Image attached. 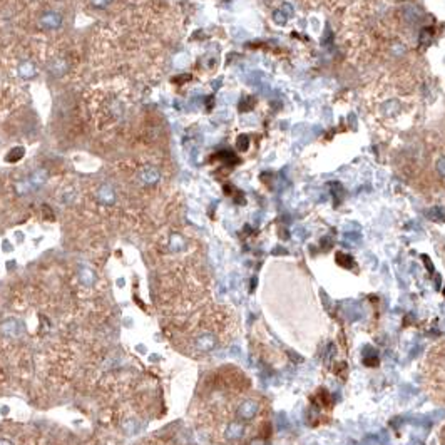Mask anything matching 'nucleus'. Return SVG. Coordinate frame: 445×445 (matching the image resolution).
<instances>
[{"instance_id":"nucleus-10","label":"nucleus","mask_w":445,"mask_h":445,"mask_svg":"<svg viewBox=\"0 0 445 445\" xmlns=\"http://www.w3.org/2000/svg\"><path fill=\"white\" fill-rule=\"evenodd\" d=\"M120 428H123L124 433H128V435H134V433H137V430H139V424H137L136 419H126L123 420V424H120Z\"/></svg>"},{"instance_id":"nucleus-3","label":"nucleus","mask_w":445,"mask_h":445,"mask_svg":"<svg viewBox=\"0 0 445 445\" xmlns=\"http://www.w3.org/2000/svg\"><path fill=\"white\" fill-rule=\"evenodd\" d=\"M218 345V338L216 335L211 332H203L194 338V348L201 353H208V351H213Z\"/></svg>"},{"instance_id":"nucleus-15","label":"nucleus","mask_w":445,"mask_h":445,"mask_svg":"<svg viewBox=\"0 0 445 445\" xmlns=\"http://www.w3.org/2000/svg\"><path fill=\"white\" fill-rule=\"evenodd\" d=\"M250 146V137L248 136H239L238 137V147L239 149H248Z\"/></svg>"},{"instance_id":"nucleus-19","label":"nucleus","mask_w":445,"mask_h":445,"mask_svg":"<svg viewBox=\"0 0 445 445\" xmlns=\"http://www.w3.org/2000/svg\"><path fill=\"white\" fill-rule=\"evenodd\" d=\"M0 445H14V442L9 440V438H0Z\"/></svg>"},{"instance_id":"nucleus-2","label":"nucleus","mask_w":445,"mask_h":445,"mask_svg":"<svg viewBox=\"0 0 445 445\" xmlns=\"http://www.w3.org/2000/svg\"><path fill=\"white\" fill-rule=\"evenodd\" d=\"M260 412V405H258L256 400L253 398H246L238 405V410H236V415L241 422H250L258 415Z\"/></svg>"},{"instance_id":"nucleus-8","label":"nucleus","mask_w":445,"mask_h":445,"mask_svg":"<svg viewBox=\"0 0 445 445\" xmlns=\"http://www.w3.org/2000/svg\"><path fill=\"white\" fill-rule=\"evenodd\" d=\"M159 178H161V174H159V171L154 168H146L144 171L141 173V181L146 186H154L159 181Z\"/></svg>"},{"instance_id":"nucleus-4","label":"nucleus","mask_w":445,"mask_h":445,"mask_svg":"<svg viewBox=\"0 0 445 445\" xmlns=\"http://www.w3.org/2000/svg\"><path fill=\"white\" fill-rule=\"evenodd\" d=\"M243 435H245V424L241 420H233V422H229V424L226 425L224 437H226L228 440L236 442V440H239Z\"/></svg>"},{"instance_id":"nucleus-12","label":"nucleus","mask_w":445,"mask_h":445,"mask_svg":"<svg viewBox=\"0 0 445 445\" xmlns=\"http://www.w3.org/2000/svg\"><path fill=\"white\" fill-rule=\"evenodd\" d=\"M19 74L25 79H32L35 75V67L30 62H22L19 65Z\"/></svg>"},{"instance_id":"nucleus-6","label":"nucleus","mask_w":445,"mask_h":445,"mask_svg":"<svg viewBox=\"0 0 445 445\" xmlns=\"http://www.w3.org/2000/svg\"><path fill=\"white\" fill-rule=\"evenodd\" d=\"M62 24V15L57 12H46L41 17V25L44 29H57Z\"/></svg>"},{"instance_id":"nucleus-7","label":"nucleus","mask_w":445,"mask_h":445,"mask_svg":"<svg viewBox=\"0 0 445 445\" xmlns=\"http://www.w3.org/2000/svg\"><path fill=\"white\" fill-rule=\"evenodd\" d=\"M97 199L101 201L102 205L111 206L116 203V193H114V189L109 184H102L97 191Z\"/></svg>"},{"instance_id":"nucleus-1","label":"nucleus","mask_w":445,"mask_h":445,"mask_svg":"<svg viewBox=\"0 0 445 445\" xmlns=\"http://www.w3.org/2000/svg\"><path fill=\"white\" fill-rule=\"evenodd\" d=\"M0 333H2L4 338L9 340H17L24 335V325L17 318H7V320L2 321L0 325Z\"/></svg>"},{"instance_id":"nucleus-22","label":"nucleus","mask_w":445,"mask_h":445,"mask_svg":"<svg viewBox=\"0 0 445 445\" xmlns=\"http://www.w3.org/2000/svg\"><path fill=\"white\" fill-rule=\"evenodd\" d=\"M117 285H119V287H124V278L117 279Z\"/></svg>"},{"instance_id":"nucleus-18","label":"nucleus","mask_w":445,"mask_h":445,"mask_svg":"<svg viewBox=\"0 0 445 445\" xmlns=\"http://www.w3.org/2000/svg\"><path fill=\"white\" fill-rule=\"evenodd\" d=\"M437 171L440 173L442 176H445V156H442L440 159H438V163H437Z\"/></svg>"},{"instance_id":"nucleus-9","label":"nucleus","mask_w":445,"mask_h":445,"mask_svg":"<svg viewBox=\"0 0 445 445\" xmlns=\"http://www.w3.org/2000/svg\"><path fill=\"white\" fill-rule=\"evenodd\" d=\"M47 178H49V174H47L46 169H39V171L32 173L30 179H29V183H30V186H34V188H37V186H42L44 183H46Z\"/></svg>"},{"instance_id":"nucleus-21","label":"nucleus","mask_w":445,"mask_h":445,"mask_svg":"<svg viewBox=\"0 0 445 445\" xmlns=\"http://www.w3.org/2000/svg\"><path fill=\"white\" fill-rule=\"evenodd\" d=\"M4 251H10V246H9V241H4Z\"/></svg>"},{"instance_id":"nucleus-16","label":"nucleus","mask_w":445,"mask_h":445,"mask_svg":"<svg viewBox=\"0 0 445 445\" xmlns=\"http://www.w3.org/2000/svg\"><path fill=\"white\" fill-rule=\"evenodd\" d=\"M430 39H432V30L430 29H425V30H422V46H427L428 42H430Z\"/></svg>"},{"instance_id":"nucleus-11","label":"nucleus","mask_w":445,"mask_h":445,"mask_svg":"<svg viewBox=\"0 0 445 445\" xmlns=\"http://www.w3.org/2000/svg\"><path fill=\"white\" fill-rule=\"evenodd\" d=\"M169 248H171L173 253H179L184 250V238L178 233H174L169 239Z\"/></svg>"},{"instance_id":"nucleus-13","label":"nucleus","mask_w":445,"mask_h":445,"mask_svg":"<svg viewBox=\"0 0 445 445\" xmlns=\"http://www.w3.org/2000/svg\"><path fill=\"white\" fill-rule=\"evenodd\" d=\"M24 154H25V149H24V147L17 146V147H14L12 151H9L7 161H9V163H17V161H20L22 157H24Z\"/></svg>"},{"instance_id":"nucleus-20","label":"nucleus","mask_w":445,"mask_h":445,"mask_svg":"<svg viewBox=\"0 0 445 445\" xmlns=\"http://www.w3.org/2000/svg\"><path fill=\"white\" fill-rule=\"evenodd\" d=\"M136 348H137V350H139V351H141V353H146V351H147V348L144 347V345H137V347H136Z\"/></svg>"},{"instance_id":"nucleus-14","label":"nucleus","mask_w":445,"mask_h":445,"mask_svg":"<svg viewBox=\"0 0 445 445\" xmlns=\"http://www.w3.org/2000/svg\"><path fill=\"white\" fill-rule=\"evenodd\" d=\"M273 20H274V24H276V25H285L288 22V17L285 15V12H281V10H274Z\"/></svg>"},{"instance_id":"nucleus-5","label":"nucleus","mask_w":445,"mask_h":445,"mask_svg":"<svg viewBox=\"0 0 445 445\" xmlns=\"http://www.w3.org/2000/svg\"><path fill=\"white\" fill-rule=\"evenodd\" d=\"M77 278H79V283L82 285V287H86V288H91L92 285L96 283V279H97V276H96V273L92 271V268H89V266H79V271H77Z\"/></svg>"},{"instance_id":"nucleus-17","label":"nucleus","mask_w":445,"mask_h":445,"mask_svg":"<svg viewBox=\"0 0 445 445\" xmlns=\"http://www.w3.org/2000/svg\"><path fill=\"white\" fill-rule=\"evenodd\" d=\"M112 0H91V4H92V7H96V9H104V7H107L109 4H111Z\"/></svg>"}]
</instances>
